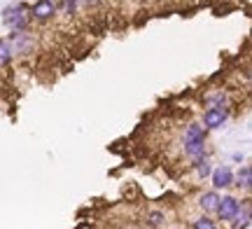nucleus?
<instances>
[{
    "label": "nucleus",
    "instance_id": "nucleus-6",
    "mask_svg": "<svg viewBox=\"0 0 252 229\" xmlns=\"http://www.w3.org/2000/svg\"><path fill=\"white\" fill-rule=\"evenodd\" d=\"M213 175V187L215 190H224L229 185H234V171L231 166H217L215 171H210Z\"/></svg>",
    "mask_w": 252,
    "mask_h": 229
},
{
    "label": "nucleus",
    "instance_id": "nucleus-3",
    "mask_svg": "<svg viewBox=\"0 0 252 229\" xmlns=\"http://www.w3.org/2000/svg\"><path fill=\"white\" fill-rule=\"evenodd\" d=\"M241 211V201L234 199V196H220V203H217V215H220V220L224 222H234L236 215Z\"/></svg>",
    "mask_w": 252,
    "mask_h": 229
},
{
    "label": "nucleus",
    "instance_id": "nucleus-2",
    "mask_svg": "<svg viewBox=\"0 0 252 229\" xmlns=\"http://www.w3.org/2000/svg\"><path fill=\"white\" fill-rule=\"evenodd\" d=\"M2 19H5V26H7L9 31H26L28 21H31V7H26L24 2L9 5V7L2 12Z\"/></svg>",
    "mask_w": 252,
    "mask_h": 229
},
{
    "label": "nucleus",
    "instance_id": "nucleus-1",
    "mask_svg": "<svg viewBox=\"0 0 252 229\" xmlns=\"http://www.w3.org/2000/svg\"><path fill=\"white\" fill-rule=\"evenodd\" d=\"M206 152V131L198 124H189L185 131V155L189 159H198Z\"/></svg>",
    "mask_w": 252,
    "mask_h": 229
},
{
    "label": "nucleus",
    "instance_id": "nucleus-12",
    "mask_svg": "<svg viewBox=\"0 0 252 229\" xmlns=\"http://www.w3.org/2000/svg\"><path fill=\"white\" fill-rule=\"evenodd\" d=\"M191 227H196V229H213V227H215V222L210 220V218H198V220L191 222Z\"/></svg>",
    "mask_w": 252,
    "mask_h": 229
},
{
    "label": "nucleus",
    "instance_id": "nucleus-10",
    "mask_svg": "<svg viewBox=\"0 0 252 229\" xmlns=\"http://www.w3.org/2000/svg\"><path fill=\"white\" fill-rule=\"evenodd\" d=\"M9 61H12V47L5 40H0V68H5Z\"/></svg>",
    "mask_w": 252,
    "mask_h": 229
},
{
    "label": "nucleus",
    "instance_id": "nucleus-11",
    "mask_svg": "<svg viewBox=\"0 0 252 229\" xmlns=\"http://www.w3.org/2000/svg\"><path fill=\"white\" fill-rule=\"evenodd\" d=\"M147 225H150V227H163V225H166V215H163V213H157V211L147 213Z\"/></svg>",
    "mask_w": 252,
    "mask_h": 229
},
{
    "label": "nucleus",
    "instance_id": "nucleus-13",
    "mask_svg": "<svg viewBox=\"0 0 252 229\" xmlns=\"http://www.w3.org/2000/svg\"><path fill=\"white\" fill-rule=\"evenodd\" d=\"M75 9H77V0H68V14H75Z\"/></svg>",
    "mask_w": 252,
    "mask_h": 229
},
{
    "label": "nucleus",
    "instance_id": "nucleus-4",
    "mask_svg": "<svg viewBox=\"0 0 252 229\" xmlns=\"http://www.w3.org/2000/svg\"><path fill=\"white\" fill-rule=\"evenodd\" d=\"M229 117V110L226 105H210L206 112H203V124L206 129H220Z\"/></svg>",
    "mask_w": 252,
    "mask_h": 229
},
{
    "label": "nucleus",
    "instance_id": "nucleus-7",
    "mask_svg": "<svg viewBox=\"0 0 252 229\" xmlns=\"http://www.w3.org/2000/svg\"><path fill=\"white\" fill-rule=\"evenodd\" d=\"M217 203H220V194L217 192H206V194H201V199H198V206H201L203 213H215Z\"/></svg>",
    "mask_w": 252,
    "mask_h": 229
},
{
    "label": "nucleus",
    "instance_id": "nucleus-14",
    "mask_svg": "<svg viewBox=\"0 0 252 229\" xmlns=\"http://www.w3.org/2000/svg\"><path fill=\"white\" fill-rule=\"evenodd\" d=\"M84 2H87V5H94V2H98V0H84Z\"/></svg>",
    "mask_w": 252,
    "mask_h": 229
},
{
    "label": "nucleus",
    "instance_id": "nucleus-8",
    "mask_svg": "<svg viewBox=\"0 0 252 229\" xmlns=\"http://www.w3.org/2000/svg\"><path fill=\"white\" fill-rule=\"evenodd\" d=\"M236 185L243 187V190H250L252 187V168L250 166H243V168L238 171V175H236Z\"/></svg>",
    "mask_w": 252,
    "mask_h": 229
},
{
    "label": "nucleus",
    "instance_id": "nucleus-9",
    "mask_svg": "<svg viewBox=\"0 0 252 229\" xmlns=\"http://www.w3.org/2000/svg\"><path fill=\"white\" fill-rule=\"evenodd\" d=\"M194 166H196V173H198V178H208L210 175V162H208L206 157H198V159H194Z\"/></svg>",
    "mask_w": 252,
    "mask_h": 229
},
{
    "label": "nucleus",
    "instance_id": "nucleus-5",
    "mask_svg": "<svg viewBox=\"0 0 252 229\" xmlns=\"http://www.w3.org/2000/svg\"><path fill=\"white\" fill-rule=\"evenodd\" d=\"M54 14H56V2L54 0H37L35 5H31V19H35V21L54 19Z\"/></svg>",
    "mask_w": 252,
    "mask_h": 229
}]
</instances>
